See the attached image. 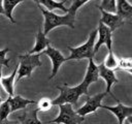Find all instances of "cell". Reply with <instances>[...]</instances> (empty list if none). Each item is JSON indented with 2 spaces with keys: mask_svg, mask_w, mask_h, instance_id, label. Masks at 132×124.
I'll use <instances>...</instances> for the list:
<instances>
[{
  "mask_svg": "<svg viewBox=\"0 0 132 124\" xmlns=\"http://www.w3.org/2000/svg\"><path fill=\"white\" fill-rule=\"evenodd\" d=\"M98 69H99V76H101L105 82H106V90H105V93L106 94H109L114 100H117L116 96L111 93L110 89H111V86L116 83H119V80L117 79L116 74H114V70H111V69H108L104 66L103 62L101 64L98 65Z\"/></svg>",
  "mask_w": 132,
  "mask_h": 124,
  "instance_id": "obj_10",
  "label": "cell"
},
{
  "mask_svg": "<svg viewBox=\"0 0 132 124\" xmlns=\"http://www.w3.org/2000/svg\"><path fill=\"white\" fill-rule=\"evenodd\" d=\"M97 29L92 31L89 35V38L88 40L77 47V48H71V47H68V50L70 51V55L69 57L65 58L66 61H69V60H80V59H85V58H88V59H93L94 57V45H95V38L97 36Z\"/></svg>",
  "mask_w": 132,
  "mask_h": 124,
  "instance_id": "obj_3",
  "label": "cell"
},
{
  "mask_svg": "<svg viewBox=\"0 0 132 124\" xmlns=\"http://www.w3.org/2000/svg\"><path fill=\"white\" fill-rule=\"evenodd\" d=\"M88 1L87 0H84V1H79V0H74L70 7L68 8V12L65 13L64 16H59V14H56L52 11H48L46 10L45 8H43L41 5L37 4L38 7L40 8L43 17H44V23H43V34L46 36V34L59 27V26H68L70 28H74V23H75V16H76V11L77 9L86 4Z\"/></svg>",
  "mask_w": 132,
  "mask_h": 124,
  "instance_id": "obj_1",
  "label": "cell"
},
{
  "mask_svg": "<svg viewBox=\"0 0 132 124\" xmlns=\"http://www.w3.org/2000/svg\"><path fill=\"white\" fill-rule=\"evenodd\" d=\"M105 95H106V93L105 92H102V93H98V94H96L94 96H88L86 103L81 107H79V109H77L75 111L76 114L79 115V116H81V117H85L88 114H91V113L96 112L99 107L102 106V103L101 102H102L103 98L105 97Z\"/></svg>",
  "mask_w": 132,
  "mask_h": 124,
  "instance_id": "obj_6",
  "label": "cell"
},
{
  "mask_svg": "<svg viewBox=\"0 0 132 124\" xmlns=\"http://www.w3.org/2000/svg\"><path fill=\"white\" fill-rule=\"evenodd\" d=\"M9 104H10V111L15 112L19 110H24L26 109L29 104H36L37 102L35 100H31V99H26L23 98L21 95H16V96H12V97H8L7 98Z\"/></svg>",
  "mask_w": 132,
  "mask_h": 124,
  "instance_id": "obj_13",
  "label": "cell"
},
{
  "mask_svg": "<svg viewBox=\"0 0 132 124\" xmlns=\"http://www.w3.org/2000/svg\"><path fill=\"white\" fill-rule=\"evenodd\" d=\"M51 41L48 38H46V36L43 34V32L41 31V28H39L37 34H36V38H35V45L33 47V49L28 52L27 54L29 55H34V54H40L41 52H43L48 45H50Z\"/></svg>",
  "mask_w": 132,
  "mask_h": 124,
  "instance_id": "obj_12",
  "label": "cell"
},
{
  "mask_svg": "<svg viewBox=\"0 0 132 124\" xmlns=\"http://www.w3.org/2000/svg\"><path fill=\"white\" fill-rule=\"evenodd\" d=\"M35 2L39 5H41V6H44L45 8H47L46 10L52 11V12H53L54 9H61L65 13L68 12V8H66L64 6L66 0H62L61 2H57V1H54V0H39V1L36 0Z\"/></svg>",
  "mask_w": 132,
  "mask_h": 124,
  "instance_id": "obj_18",
  "label": "cell"
},
{
  "mask_svg": "<svg viewBox=\"0 0 132 124\" xmlns=\"http://www.w3.org/2000/svg\"><path fill=\"white\" fill-rule=\"evenodd\" d=\"M126 120H127V121H128V122H129L130 124H132V116H130V117H128V118H127Z\"/></svg>",
  "mask_w": 132,
  "mask_h": 124,
  "instance_id": "obj_28",
  "label": "cell"
},
{
  "mask_svg": "<svg viewBox=\"0 0 132 124\" xmlns=\"http://www.w3.org/2000/svg\"><path fill=\"white\" fill-rule=\"evenodd\" d=\"M22 3V0H3L2 1V6L4 10V16L10 21V23L15 24V21L12 17V11L16 5Z\"/></svg>",
  "mask_w": 132,
  "mask_h": 124,
  "instance_id": "obj_19",
  "label": "cell"
},
{
  "mask_svg": "<svg viewBox=\"0 0 132 124\" xmlns=\"http://www.w3.org/2000/svg\"><path fill=\"white\" fill-rule=\"evenodd\" d=\"M98 8L104 10L105 12L116 14V12H117V2L114 0H103V1H101V4L98 5Z\"/></svg>",
  "mask_w": 132,
  "mask_h": 124,
  "instance_id": "obj_20",
  "label": "cell"
},
{
  "mask_svg": "<svg viewBox=\"0 0 132 124\" xmlns=\"http://www.w3.org/2000/svg\"><path fill=\"white\" fill-rule=\"evenodd\" d=\"M88 88L89 87L82 82L75 87H68L66 84H64L63 86H57V89L60 91V94L57 98L52 100L53 105H61L65 103L75 105L79 96L88 95Z\"/></svg>",
  "mask_w": 132,
  "mask_h": 124,
  "instance_id": "obj_2",
  "label": "cell"
},
{
  "mask_svg": "<svg viewBox=\"0 0 132 124\" xmlns=\"http://www.w3.org/2000/svg\"><path fill=\"white\" fill-rule=\"evenodd\" d=\"M99 79V69H98V65H96L93 61V59H89V63H88V68L86 71V75L82 80V83L85 85H87L88 87L92 84L97 82Z\"/></svg>",
  "mask_w": 132,
  "mask_h": 124,
  "instance_id": "obj_14",
  "label": "cell"
},
{
  "mask_svg": "<svg viewBox=\"0 0 132 124\" xmlns=\"http://www.w3.org/2000/svg\"><path fill=\"white\" fill-rule=\"evenodd\" d=\"M100 11H101L102 17H101L99 23L105 25L111 32H113L116 29H118L123 24V20L118 14L108 13V12H105L104 10H102V9H100Z\"/></svg>",
  "mask_w": 132,
  "mask_h": 124,
  "instance_id": "obj_11",
  "label": "cell"
},
{
  "mask_svg": "<svg viewBox=\"0 0 132 124\" xmlns=\"http://www.w3.org/2000/svg\"><path fill=\"white\" fill-rule=\"evenodd\" d=\"M123 124H130V123H129V122H128V121H127V120H125V121H124V123H123Z\"/></svg>",
  "mask_w": 132,
  "mask_h": 124,
  "instance_id": "obj_30",
  "label": "cell"
},
{
  "mask_svg": "<svg viewBox=\"0 0 132 124\" xmlns=\"http://www.w3.org/2000/svg\"><path fill=\"white\" fill-rule=\"evenodd\" d=\"M117 2V12L122 20L132 18V5L126 0H118Z\"/></svg>",
  "mask_w": 132,
  "mask_h": 124,
  "instance_id": "obj_17",
  "label": "cell"
},
{
  "mask_svg": "<svg viewBox=\"0 0 132 124\" xmlns=\"http://www.w3.org/2000/svg\"><path fill=\"white\" fill-rule=\"evenodd\" d=\"M37 110L38 111H41V112H46V111H50L53 106V102H52V99L47 98V97H43L41 98L37 103Z\"/></svg>",
  "mask_w": 132,
  "mask_h": 124,
  "instance_id": "obj_24",
  "label": "cell"
},
{
  "mask_svg": "<svg viewBox=\"0 0 132 124\" xmlns=\"http://www.w3.org/2000/svg\"><path fill=\"white\" fill-rule=\"evenodd\" d=\"M19 69V65H16L12 71V73L6 78H1L0 80V84L2 85V87L4 88V90L6 91V93L12 97L13 96V85L15 82V76H16V72Z\"/></svg>",
  "mask_w": 132,
  "mask_h": 124,
  "instance_id": "obj_16",
  "label": "cell"
},
{
  "mask_svg": "<svg viewBox=\"0 0 132 124\" xmlns=\"http://www.w3.org/2000/svg\"><path fill=\"white\" fill-rule=\"evenodd\" d=\"M9 52L8 48H5L3 50H0V66H6L7 68L9 67V62L10 59L6 58V54Z\"/></svg>",
  "mask_w": 132,
  "mask_h": 124,
  "instance_id": "obj_25",
  "label": "cell"
},
{
  "mask_svg": "<svg viewBox=\"0 0 132 124\" xmlns=\"http://www.w3.org/2000/svg\"><path fill=\"white\" fill-rule=\"evenodd\" d=\"M118 102L117 105L114 106H110V105H103L102 104V109H105L109 112H111L117 118H118V121H119V124H123L124 121L132 116V106H127V105H124L119 99L116 100Z\"/></svg>",
  "mask_w": 132,
  "mask_h": 124,
  "instance_id": "obj_9",
  "label": "cell"
},
{
  "mask_svg": "<svg viewBox=\"0 0 132 124\" xmlns=\"http://www.w3.org/2000/svg\"><path fill=\"white\" fill-rule=\"evenodd\" d=\"M98 31V34H99V37H98V40L95 42V45H94V54H96L99 50V48L102 45V44H105L108 49V52L112 51L111 49V43H112V40H111V36H112V32L103 24L99 23V27L97 29Z\"/></svg>",
  "mask_w": 132,
  "mask_h": 124,
  "instance_id": "obj_8",
  "label": "cell"
},
{
  "mask_svg": "<svg viewBox=\"0 0 132 124\" xmlns=\"http://www.w3.org/2000/svg\"><path fill=\"white\" fill-rule=\"evenodd\" d=\"M128 72H130V73H131V74H132V69H131V70H129V71H128Z\"/></svg>",
  "mask_w": 132,
  "mask_h": 124,
  "instance_id": "obj_32",
  "label": "cell"
},
{
  "mask_svg": "<svg viewBox=\"0 0 132 124\" xmlns=\"http://www.w3.org/2000/svg\"><path fill=\"white\" fill-rule=\"evenodd\" d=\"M0 124H19V122H18V121H10V120L6 119V120H4V121H1Z\"/></svg>",
  "mask_w": 132,
  "mask_h": 124,
  "instance_id": "obj_26",
  "label": "cell"
},
{
  "mask_svg": "<svg viewBox=\"0 0 132 124\" xmlns=\"http://www.w3.org/2000/svg\"><path fill=\"white\" fill-rule=\"evenodd\" d=\"M2 78V66H0V80Z\"/></svg>",
  "mask_w": 132,
  "mask_h": 124,
  "instance_id": "obj_29",
  "label": "cell"
},
{
  "mask_svg": "<svg viewBox=\"0 0 132 124\" xmlns=\"http://www.w3.org/2000/svg\"><path fill=\"white\" fill-rule=\"evenodd\" d=\"M10 113H11V111H10V104H9L8 100L5 99L0 104V122L6 120Z\"/></svg>",
  "mask_w": 132,
  "mask_h": 124,
  "instance_id": "obj_23",
  "label": "cell"
},
{
  "mask_svg": "<svg viewBox=\"0 0 132 124\" xmlns=\"http://www.w3.org/2000/svg\"><path fill=\"white\" fill-rule=\"evenodd\" d=\"M122 69L129 71L132 69V58L131 57H122L118 59V68L117 70Z\"/></svg>",
  "mask_w": 132,
  "mask_h": 124,
  "instance_id": "obj_22",
  "label": "cell"
},
{
  "mask_svg": "<svg viewBox=\"0 0 132 124\" xmlns=\"http://www.w3.org/2000/svg\"><path fill=\"white\" fill-rule=\"evenodd\" d=\"M41 55H46V56H48L50 59H51V61H52L53 68H52V74H51L50 79H53V78L56 76V74L58 73L60 66L66 61V60H65V57L62 55V53H61L59 50L53 48L51 44H50L43 52L40 53V56H41Z\"/></svg>",
  "mask_w": 132,
  "mask_h": 124,
  "instance_id": "obj_7",
  "label": "cell"
},
{
  "mask_svg": "<svg viewBox=\"0 0 132 124\" xmlns=\"http://www.w3.org/2000/svg\"><path fill=\"white\" fill-rule=\"evenodd\" d=\"M2 102H3V99H2V98H1V97H0V104H1V103H2Z\"/></svg>",
  "mask_w": 132,
  "mask_h": 124,
  "instance_id": "obj_31",
  "label": "cell"
},
{
  "mask_svg": "<svg viewBox=\"0 0 132 124\" xmlns=\"http://www.w3.org/2000/svg\"><path fill=\"white\" fill-rule=\"evenodd\" d=\"M39 111L36 109L30 111H24V113L18 117L21 124H43L37 117V113Z\"/></svg>",
  "mask_w": 132,
  "mask_h": 124,
  "instance_id": "obj_15",
  "label": "cell"
},
{
  "mask_svg": "<svg viewBox=\"0 0 132 124\" xmlns=\"http://www.w3.org/2000/svg\"><path fill=\"white\" fill-rule=\"evenodd\" d=\"M40 54H34V55H20V64H19V69L16 72L15 76V82H19L21 79L27 76L30 78L32 74V71L36 68L42 65L40 59Z\"/></svg>",
  "mask_w": 132,
  "mask_h": 124,
  "instance_id": "obj_4",
  "label": "cell"
},
{
  "mask_svg": "<svg viewBox=\"0 0 132 124\" xmlns=\"http://www.w3.org/2000/svg\"><path fill=\"white\" fill-rule=\"evenodd\" d=\"M0 14H4V10H3V6H2V1L0 0Z\"/></svg>",
  "mask_w": 132,
  "mask_h": 124,
  "instance_id": "obj_27",
  "label": "cell"
},
{
  "mask_svg": "<svg viewBox=\"0 0 132 124\" xmlns=\"http://www.w3.org/2000/svg\"><path fill=\"white\" fill-rule=\"evenodd\" d=\"M60 112L59 116L55 118L54 120L46 121L43 124H50V123H56V124H80L85 121V117H81L76 114L73 106L69 103L61 104L59 105Z\"/></svg>",
  "mask_w": 132,
  "mask_h": 124,
  "instance_id": "obj_5",
  "label": "cell"
},
{
  "mask_svg": "<svg viewBox=\"0 0 132 124\" xmlns=\"http://www.w3.org/2000/svg\"><path fill=\"white\" fill-rule=\"evenodd\" d=\"M104 66L108 69H111V70H117L118 68V58L113 55V52L110 51L108 52V55L106 57V59L104 60L103 62Z\"/></svg>",
  "mask_w": 132,
  "mask_h": 124,
  "instance_id": "obj_21",
  "label": "cell"
}]
</instances>
